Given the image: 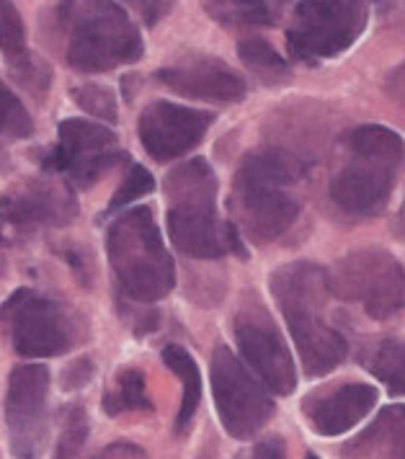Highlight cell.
<instances>
[{
	"label": "cell",
	"mask_w": 405,
	"mask_h": 459,
	"mask_svg": "<svg viewBox=\"0 0 405 459\" xmlns=\"http://www.w3.org/2000/svg\"><path fill=\"white\" fill-rule=\"evenodd\" d=\"M269 287L297 346L305 375L333 372L349 356V343L328 320V299L333 294L328 272L310 261H295L271 273Z\"/></svg>",
	"instance_id": "obj_1"
},
{
	"label": "cell",
	"mask_w": 405,
	"mask_h": 459,
	"mask_svg": "<svg viewBox=\"0 0 405 459\" xmlns=\"http://www.w3.org/2000/svg\"><path fill=\"white\" fill-rule=\"evenodd\" d=\"M302 176V166L287 152L248 155L233 181L230 209L233 225L256 246L271 243L292 228L299 214V199L292 186Z\"/></svg>",
	"instance_id": "obj_2"
},
{
	"label": "cell",
	"mask_w": 405,
	"mask_h": 459,
	"mask_svg": "<svg viewBox=\"0 0 405 459\" xmlns=\"http://www.w3.org/2000/svg\"><path fill=\"white\" fill-rule=\"evenodd\" d=\"M57 26L65 37V63L78 73H108L137 63L145 52L140 29L114 0H63Z\"/></svg>",
	"instance_id": "obj_3"
},
{
	"label": "cell",
	"mask_w": 405,
	"mask_h": 459,
	"mask_svg": "<svg viewBox=\"0 0 405 459\" xmlns=\"http://www.w3.org/2000/svg\"><path fill=\"white\" fill-rule=\"evenodd\" d=\"M349 160L331 181V199L349 214H380L398 181L405 160V143L398 132L383 125H362L343 140Z\"/></svg>",
	"instance_id": "obj_4"
},
{
	"label": "cell",
	"mask_w": 405,
	"mask_h": 459,
	"mask_svg": "<svg viewBox=\"0 0 405 459\" xmlns=\"http://www.w3.org/2000/svg\"><path fill=\"white\" fill-rule=\"evenodd\" d=\"M108 266L134 302H158L176 287V266L148 207L122 212L107 230Z\"/></svg>",
	"instance_id": "obj_5"
},
{
	"label": "cell",
	"mask_w": 405,
	"mask_h": 459,
	"mask_svg": "<svg viewBox=\"0 0 405 459\" xmlns=\"http://www.w3.org/2000/svg\"><path fill=\"white\" fill-rule=\"evenodd\" d=\"M168 235L176 251L199 261L222 258L228 225L217 220V176L204 158L186 160L166 176Z\"/></svg>",
	"instance_id": "obj_6"
},
{
	"label": "cell",
	"mask_w": 405,
	"mask_h": 459,
	"mask_svg": "<svg viewBox=\"0 0 405 459\" xmlns=\"http://www.w3.org/2000/svg\"><path fill=\"white\" fill-rule=\"evenodd\" d=\"M0 323L13 351L23 359H55L86 338L81 317L67 305L26 287L3 302Z\"/></svg>",
	"instance_id": "obj_7"
},
{
	"label": "cell",
	"mask_w": 405,
	"mask_h": 459,
	"mask_svg": "<svg viewBox=\"0 0 405 459\" xmlns=\"http://www.w3.org/2000/svg\"><path fill=\"white\" fill-rule=\"evenodd\" d=\"M210 382L220 423L237 441L256 437L277 413L271 390L222 343L210 359Z\"/></svg>",
	"instance_id": "obj_8"
},
{
	"label": "cell",
	"mask_w": 405,
	"mask_h": 459,
	"mask_svg": "<svg viewBox=\"0 0 405 459\" xmlns=\"http://www.w3.org/2000/svg\"><path fill=\"white\" fill-rule=\"evenodd\" d=\"M336 297L359 305L375 320H387L405 307L403 264L383 248L349 253L328 272Z\"/></svg>",
	"instance_id": "obj_9"
},
{
	"label": "cell",
	"mask_w": 405,
	"mask_h": 459,
	"mask_svg": "<svg viewBox=\"0 0 405 459\" xmlns=\"http://www.w3.org/2000/svg\"><path fill=\"white\" fill-rule=\"evenodd\" d=\"M369 0H299L295 26L287 31L289 49L297 60H320L346 52L369 23Z\"/></svg>",
	"instance_id": "obj_10"
},
{
	"label": "cell",
	"mask_w": 405,
	"mask_h": 459,
	"mask_svg": "<svg viewBox=\"0 0 405 459\" xmlns=\"http://www.w3.org/2000/svg\"><path fill=\"white\" fill-rule=\"evenodd\" d=\"M127 160L114 129L73 117L57 126V145L44 155L42 168L63 176L73 188H90Z\"/></svg>",
	"instance_id": "obj_11"
},
{
	"label": "cell",
	"mask_w": 405,
	"mask_h": 459,
	"mask_svg": "<svg viewBox=\"0 0 405 459\" xmlns=\"http://www.w3.org/2000/svg\"><path fill=\"white\" fill-rule=\"evenodd\" d=\"M49 369L44 364H19L11 369L3 418L8 446L16 459H37L42 455L49 431L47 418Z\"/></svg>",
	"instance_id": "obj_12"
},
{
	"label": "cell",
	"mask_w": 405,
	"mask_h": 459,
	"mask_svg": "<svg viewBox=\"0 0 405 459\" xmlns=\"http://www.w3.org/2000/svg\"><path fill=\"white\" fill-rule=\"evenodd\" d=\"M235 343L248 369L274 393L292 395L297 387V369L277 323L263 307H243L235 317Z\"/></svg>",
	"instance_id": "obj_13"
},
{
	"label": "cell",
	"mask_w": 405,
	"mask_h": 459,
	"mask_svg": "<svg viewBox=\"0 0 405 459\" xmlns=\"http://www.w3.org/2000/svg\"><path fill=\"white\" fill-rule=\"evenodd\" d=\"M78 217V199L67 181L29 178L16 186L0 209V235L34 232L42 228H65Z\"/></svg>",
	"instance_id": "obj_14"
},
{
	"label": "cell",
	"mask_w": 405,
	"mask_h": 459,
	"mask_svg": "<svg viewBox=\"0 0 405 459\" xmlns=\"http://www.w3.org/2000/svg\"><path fill=\"white\" fill-rule=\"evenodd\" d=\"M212 125V111L171 101H152L137 119V137L152 160L171 163L192 152L207 137Z\"/></svg>",
	"instance_id": "obj_15"
},
{
	"label": "cell",
	"mask_w": 405,
	"mask_h": 459,
	"mask_svg": "<svg viewBox=\"0 0 405 459\" xmlns=\"http://www.w3.org/2000/svg\"><path fill=\"white\" fill-rule=\"evenodd\" d=\"M155 78L168 91L194 101L235 104L248 96V85L243 75L217 57H192L166 65L155 73Z\"/></svg>",
	"instance_id": "obj_16"
},
{
	"label": "cell",
	"mask_w": 405,
	"mask_h": 459,
	"mask_svg": "<svg viewBox=\"0 0 405 459\" xmlns=\"http://www.w3.org/2000/svg\"><path fill=\"white\" fill-rule=\"evenodd\" d=\"M377 397L380 395L372 385L351 382L305 397L302 413L320 437H341L369 416V411L377 405Z\"/></svg>",
	"instance_id": "obj_17"
},
{
	"label": "cell",
	"mask_w": 405,
	"mask_h": 459,
	"mask_svg": "<svg viewBox=\"0 0 405 459\" xmlns=\"http://www.w3.org/2000/svg\"><path fill=\"white\" fill-rule=\"evenodd\" d=\"M0 55L11 70V78L37 101H42L52 85V70L26 47L23 19L11 0L3 3V13H0Z\"/></svg>",
	"instance_id": "obj_18"
},
{
	"label": "cell",
	"mask_w": 405,
	"mask_h": 459,
	"mask_svg": "<svg viewBox=\"0 0 405 459\" xmlns=\"http://www.w3.org/2000/svg\"><path fill=\"white\" fill-rule=\"evenodd\" d=\"M343 459H405V405H390L343 446Z\"/></svg>",
	"instance_id": "obj_19"
},
{
	"label": "cell",
	"mask_w": 405,
	"mask_h": 459,
	"mask_svg": "<svg viewBox=\"0 0 405 459\" xmlns=\"http://www.w3.org/2000/svg\"><path fill=\"white\" fill-rule=\"evenodd\" d=\"M160 356H163V364H166L173 375L181 379V385H184L181 408H178V416H176V423H173L176 437H184V434L192 429L196 408H199V403H202V375H199V367H196L194 356L189 354L184 346L168 343Z\"/></svg>",
	"instance_id": "obj_20"
},
{
	"label": "cell",
	"mask_w": 405,
	"mask_h": 459,
	"mask_svg": "<svg viewBox=\"0 0 405 459\" xmlns=\"http://www.w3.org/2000/svg\"><path fill=\"white\" fill-rule=\"evenodd\" d=\"M104 413L111 418L122 416L127 411H140V413H152V400L148 395V382L145 372L137 367H125L119 369L114 382L104 390L101 400Z\"/></svg>",
	"instance_id": "obj_21"
},
{
	"label": "cell",
	"mask_w": 405,
	"mask_h": 459,
	"mask_svg": "<svg viewBox=\"0 0 405 459\" xmlns=\"http://www.w3.org/2000/svg\"><path fill=\"white\" fill-rule=\"evenodd\" d=\"M362 364L392 395H405V341L384 338L364 351Z\"/></svg>",
	"instance_id": "obj_22"
},
{
	"label": "cell",
	"mask_w": 405,
	"mask_h": 459,
	"mask_svg": "<svg viewBox=\"0 0 405 459\" xmlns=\"http://www.w3.org/2000/svg\"><path fill=\"white\" fill-rule=\"evenodd\" d=\"M204 11L222 26H274V11L266 0H202Z\"/></svg>",
	"instance_id": "obj_23"
},
{
	"label": "cell",
	"mask_w": 405,
	"mask_h": 459,
	"mask_svg": "<svg viewBox=\"0 0 405 459\" xmlns=\"http://www.w3.org/2000/svg\"><path fill=\"white\" fill-rule=\"evenodd\" d=\"M237 57L263 83H279L289 75V65L277 49L263 39H243L237 44Z\"/></svg>",
	"instance_id": "obj_24"
},
{
	"label": "cell",
	"mask_w": 405,
	"mask_h": 459,
	"mask_svg": "<svg viewBox=\"0 0 405 459\" xmlns=\"http://www.w3.org/2000/svg\"><path fill=\"white\" fill-rule=\"evenodd\" d=\"M88 437H90V420H88L86 408L81 403L67 405L63 413V431L57 438L55 459H83Z\"/></svg>",
	"instance_id": "obj_25"
},
{
	"label": "cell",
	"mask_w": 405,
	"mask_h": 459,
	"mask_svg": "<svg viewBox=\"0 0 405 459\" xmlns=\"http://www.w3.org/2000/svg\"><path fill=\"white\" fill-rule=\"evenodd\" d=\"M34 134V119L26 111L23 101L13 93V88L0 81V137L26 140Z\"/></svg>",
	"instance_id": "obj_26"
},
{
	"label": "cell",
	"mask_w": 405,
	"mask_h": 459,
	"mask_svg": "<svg viewBox=\"0 0 405 459\" xmlns=\"http://www.w3.org/2000/svg\"><path fill=\"white\" fill-rule=\"evenodd\" d=\"M70 96H73V101L81 106L83 111H88L90 117H96V119H101V122H108V125H116V119H119V106H116V96L108 91L107 85H75V88L70 91Z\"/></svg>",
	"instance_id": "obj_27"
},
{
	"label": "cell",
	"mask_w": 405,
	"mask_h": 459,
	"mask_svg": "<svg viewBox=\"0 0 405 459\" xmlns=\"http://www.w3.org/2000/svg\"><path fill=\"white\" fill-rule=\"evenodd\" d=\"M152 188H155V178H152L148 168L132 166L127 170V176H125V181L119 184V188L111 196V202L107 204V214H116V212L127 209L137 199L148 196Z\"/></svg>",
	"instance_id": "obj_28"
},
{
	"label": "cell",
	"mask_w": 405,
	"mask_h": 459,
	"mask_svg": "<svg viewBox=\"0 0 405 459\" xmlns=\"http://www.w3.org/2000/svg\"><path fill=\"white\" fill-rule=\"evenodd\" d=\"M127 8H132L145 26H155L160 23L173 8V0H122Z\"/></svg>",
	"instance_id": "obj_29"
},
{
	"label": "cell",
	"mask_w": 405,
	"mask_h": 459,
	"mask_svg": "<svg viewBox=\"0 0 405 459\" xmlns=\"http://www.w3.org/2000/svg\"><path fill=\"white\" fill-rule=\"evenodd\" d=\"M93 377V364L88 359H75L70 367H65L63 387L65 390H81Z\"/></svg>",
	"instance_id": "obj_30"
},
{
	"label": "cell",
	"mask_w": 405,
	"mask_h": 459,
	"mask_svg": "<svg viewBox=\"0 0 405 459\" xmlns=\"http://www.w3.org/2000/svg\"><path fill=\"white\" fill-rule=\"evenodd\" d=\"M93 459H150L148 452L137 444H129V441H116V444H108L101 455H96Z\"/></svg>",
	"instance_id": "obj_31"
},
{
	"label": "cell",
	"mask_w": 405,
	"mask_h": 459,
	"mask_svg": "<svg viewBox=\"0 0 405 459\" xmlns=\"http://www.w3.org/2000/svg\"><path fill=\"white\" fill-rule=\"evenodd\" d=\"M254 459H287V446L281 437H263L254 449Z\"/></svg>",
	"instance_id": "obj_32"
},
{
	"label": "cell",
	"mask_w": 405,
	"mask_h": 459,
	"mask_svg": "<svg viewBox=\"0 0 405 459\" xmlns=\"http://www.w3.org/2000/svg\"><path fill=\"white\" fill-rule=\"evenodd\" d=\"M387 91H390V96L395 99V101H401L405 104V63L390 75V81H387Z\"/></svg>",
	"instance_id": "obj_33"
},
{
	"label": "cell",
	"mask_w": 405,
	"mask_h": 459,
	"mask_svg": "<svg viewBox=\"0 0 405 459\" xmlns=\"http://www.w3.org/2000/svg\"><path fill=\"white\" fill-rule=\"evenodd\" d=\"M11 168H13V160H11V152L5 150V145H3V140H0V176L11 173Z\"/></svg>",
	"instance_id": "obj_34"
},
{
	"label": "cell",
	"mask_w": 405,
	"mask_h": 459,
	"mask_svg": "<svg viewBox=\"0 0 405 459\" xmlns=\"http://www.w3.org/2000/svg\"><path fill=\"white\" fill-rule=\"evenodd\" d=\"M305 459H320V457L315 455V452H307V455H305Z\"/></svg>",
	"instance_id": "obj_35"
},
{
	"label": "cell",
	"mask_w": 405,
	"mask_h": 459,
	"mask_svg": "<svg viewBox=\"0 0 405 459\" xmlns=\"http://www.w3.org/2000/svg\"><path fill=\"white\" fill-rule=\"evenodd\" d=\"M3 3H5V0H0V13H3Z\"/></svg>",
	"instance_id": "obj_36"
}]
</instances>
